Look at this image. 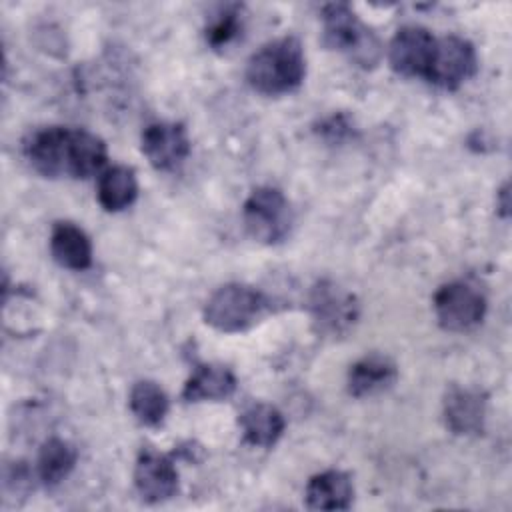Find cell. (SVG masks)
<instances>
[{
	"mask_svg": "<svg viewBox=\"0 0 512 512\" xmlns=\"http://www.w3.org/2000/svg\"><path fill=\"white\" fill-rule=\"evenodd\" d=\"M98 202L108 212H120L134 204L138 196V180L132 168L112 166L106 168L98 178Z\"/></svg>",
	"mask_w": 512,
	"mask_h": 512,
	"instance_id": "ac0fdd59",
	"label": "cell"
},
{
	"mask_svg": "<svg viewBox=\"0 0 512 512\" xmlns=\"http://www.w3.org/2000/svg\"><path fill=\"white\" fill-rule=\"evenodd\" d=\"M128 406L144 426H160L168 414L170 402L166 392L152 380H138L130 388Z\"/></svg>",
	"mask_w": 512,
	"mask_h": 512,
	"instance_id": "ffe728a7",
	"label": "cell"
},
{
	"mask_svg": "<svg viewBox=\"0 0 512 512\" xmlns=\"http://www.w3.org/2000/svg\"><path fill=\"white\" fill-rule=\"evenodd\" d=\"M242 222L254 240L272 246L288 238L294 214L282 190L274 186H258L244 200Z\"/></svg>",
	"mask_w": 512,
	"mask_h": 512,
	"instance_id": "5b68a950",
	"label": "cell"
},
{
	"mask_svg": "<svg viewBox=\"0 0 512 512\" xmlns=\"http://www.w3.org/2000/svg\"><path fill=\"white\" fill-rule=\"evenodd\" d=\"M306 76L304 48L296 36H282L260 46L246 64L248 84L266 96L294 92Z\"/></svg>",
	"mask_w": 512,
	"mask_h": 512,
	"instance_id": "7a4b0ae2",
	"label": "cell"
},
{
	"mask_svg": "<svg viewBox=\"0 0 512 512\" xmlns=\"http://www.w3.org/2000/svg\"><path fill=\"white\" fill-rule=\"evenodd\" d=\"M50 254L68 270H86L92 264V242L74 222H56L50 232Z\"/></svg>",
	"mask_w": 512,
	"mask_h": 512,
	"instance_id": "9a60e30c",
	"label": "cell"
},
{
	"mask_svg": "<svg viewBox=\"0 0 512 512\" xmlns=\"http://www.w3.org/2000/svg\"><path fill=\"white\" fill-rule=\"evenodd\" d=\"M486 396L474 388L452 386L444 396V420L454 434H478L484 428Z\"/></svg>",
	"mask_w": 512,
	"mask_h": 512,
	"instance_id": "7c38bea8",
	"label": "cell"
},
{
	"mask_svg": "<svg viewBox=\"0 0 512 512\" xmlns=\"http://www.w3.org/2000/svg\"><path fill=\"white\" fill-rule=\"evenodd\" d=\"M478 56L470 40L462 36L436 38L426 80L444 90H456L476 74Z\"/></svg>",
	"mask_w": 512,
	"mask_h": 512,
	"instance_id": "52a82bcc",
	"label": "cell"
},
{
	"mask_svg": "<svg viewBox=\"0 0 512 512\" xmlns=\"http://www.w3.org/2000/svg\"><path fill=\"white\" fill-rule=\"evenodd\" d=\"M324 44L344 52L362 68H372L382 56L380 38L372 28L360 22L356 12L344 2H332L322 8Z\"/></svg>",
	"mask_w": 512,
	"mask_h": 512,
	"instance_id": "277c9868",
	"label": "cell"
},
{
	"mask_svg": "<svg viewBox=\"0 0 512 512\" xmlns=\"http://www.w3.org/2000/svg\"><path fill=\"white\" fill-rule=\"evenodd\" d=\"M310 310L314 324L324 334H342L358 318V302L354 294L336 282H318L310 294Z\"/></svg>",
	"mask_w": 512,
	"mask_h": 512,
	"instance_id": "30bf717a",
	"label": "cell"
},
{
	"mask_svg": "<svg viewBox=\"0 0 512 512\" xmlns=\"http://www.w3.org/2000/svg\"><path fill=\"white\" fill-rule=\"evenodd\" d=\"M134 486L140 498L150 504L172 498L178 490L174 460L152 448H142L134 466Z\"/></svg>",
	"mask_w": 512,
	"mask_h": 512,
	"instance_id": "8fae6325",
	"label": "cell"
},
{
	"mask_svg": "<svg viewBox=\"0 0 512 512\" xmlns=\"http://www.w3.org/2000/svg\"><path fill=\"white\" fill-rule=\"evenodd\" d=\"M436 38L422 26H402L390 40L388 62L396 74L426 78Z\"/></svg>",
	"mask_w": 512,
	"mask_h": 512,
	"instance_id": "9c48e42d",
	"label": "cell"
},
{
	"mask_svg": "<svg viewBox=\"0 0 512 512\" xmlns=\"http://www.w3.org/2000/svg\"><path fill=\"white\" fill-rule=\"evenodd\" d=\"M320 134L330 140H342L350 134V124L346 122L344 116H330L320 124Z\"/></svg>",
	"mask_w": 512,
	"mask_h": 512,
	"instance_id": "603a6c76",
	"label": "cell"
},
{
	"mask_svg": "<svg viewBox=\"0 0 512 512\" xmlns=\"http://www.w3.org/2000/svg\"><path fill=\"white\" fill-rule=\"evenodd\" d=\"M236 390V376L230 368L220 364H200L192 370L184 384L182 398L186 402H218L226 400Z\"/></svg>",
	"mask_w": 512,
	"mask_h": 512,
	"instance_id": "2e32d148",
	"label": "cell"
},
{
	"mask_svg": "<svg viewBox=\"0 0 512 512\" xmlns=\"http://www.w3.org/2000/svg\"><path fill=\"white\" fill-rule=\"evenodd\" d=\"M22 152L30 166L46 178L86 180L102 174L108 160L100 136L74 126H44L28 134Z\"/></svg>",
	"mask_w": 512,
	"mask_h": 512,
	"instance_id": "6da1fadb",
	"label": "cell"
},
{
	"mask_svg": "<svg viewBox=\"0 0 512 512\" xmlns=\"http://www.w3.org/2000/svg\"><path fill=\"white\" fill-rule=\"evenodd\" d=\"M78 452L76 448L62 438H48L38 452L36 472L42 484L56 486L60 484L76 466Z\"/></svg>",
	"mask_w": 512,
	"mask_h": 512,
	"instance_id": "d6986e66",
	"label": "cell"
},
{
	"mask_svg": "<svg viewBox=\"0 0 512 512\" xmlns=\"http://www.w3.org/2000/svg\"><path fill=\"white\" fill-rule=\"evenodd\" d=\"M398 378L396 364L382 354H370L356 360L348 370V392L354 398L374 396L390 388Z\"/></svg>",
	"mask_w": 512,
	"mask_h": 512,
	"instance_id": "5bb4252c",
	"label": "cell"
},
{
	"mask_svg": "<svg viewBox=\"0 0 512 512\" xmlns=\"http://www.w3.org/2000/svg\"><path fill=\"white\" fill-rule=\"evenodd\" d=\"M32 486V474L24 462H14L4 472V490L14 494H26Z\"/></svg>",
	"mask_w": 512,
	"mask_h": 512,
	"instance_id": "7402d4cb",
	"label": "cell"
},
{
	"mask_svg": "<svg viewBox=\"0 0 512 512\" xmlns=\"http://www.w3.org/2000/svg\"><path fill=\"white\" fill-rule=\"evenodd\" d=\"M304 496L310 510H348L354 500V486L346 472L324 470L308 480Z\"/></svg>",
	"mask_w": 512,
	"mask_h": 512,
	"instance_id": "4fadbf2b",
	"label": "cell"
},
{
	"mask_svg": "<svg viewBox=\"0 0 512 512\" xmlns=\"http://www.w3.org/2000/svg\"><path fill=\"white\" fill-rule=\"evenodd\" d=\"M240 34H242V6L238 4L222 6L216 14L208 18L204 28L206 42L216 50L226 48Z\"/></svg>",
	"mask_w": 512,
	"mask_h": 512,
	"instance_id": "44dd1931",
	"label": "cell"
},
{
	"mask_svg": "<svg viewBox=\"0 0 512 512\" xmlns=\"http://www.w3.org/2000/svg\"><path fill=\"white\" fill-rule=\"evenodd\" d=\"M434 312L444 330L464 332L482 322L486 314V298L476 286L464 280H454L436 290Z\"/></svg>",
	"mask_w": 512,
	"mask_h": 512,
	"instance_id": "8992f818",
	"label": "cell"
},
{
	"mask_svg": "<svg viewBox=\"0 0 512 512\" xmlns=\"http://www.w3.org/2000/svg\"><path fill=\"white\" fill-rule=\"evenodd\" d=\"M242 436L248 444L258 446V448H272L284 434L286 420L282 412L264 402H256L248 406L240 418H238Z\"/></svg>",
	"mask_w": 512,
	"mask_h": 512,
	"instance_id": "e0dca14e",
	"label": "cell"
},
{
	"mask_svg": "<svg viewBox=\"0 0 512 512\" xmlns=\"http://www.w3.org/2000/svg\"><path fill=\"white\" fill-rule=\"evenodd\" d=\"M272 310L270 298L248 284L232 282L212 292L204 306V322L218 332H244Z\"/></svg>",
	"mask_w": 512,
	"mask_h": 512,
	"instance_id": "3957f363",
	"label": "cell"
},
{
	"mask_svg": "<svg viewBox=\"0 0 512 512\" xmlns=\"http://www.w3.org/2000/svg\"><path fill=\"white\" fill-rule=\"evenodd\" d=\"M140 148L156 170L170 172L184 164L192 144L184 124L152 122L140 134Z\"/></svg>",
	"mask_w": 512,
	"mask_h": 512,
	"instance_id": "ba28073f",
	"label": "cell"
},
{
	"mask_svg": "<svg viewBox=\"0 0 512 512\" xmlns=\"http://www.w3.org/2000/svg\"><path fill=\"white\" fill-rule=\"evenodd\" d=\"M500 210L504 216H508V184H504V188L500 190Z\"/></svg>",
	"mask_w": 512,
	"mask_h": 512,
	"instance_id": "cb8c5ba5",
	"label": "cell"
}]
</instances>
